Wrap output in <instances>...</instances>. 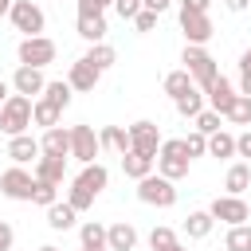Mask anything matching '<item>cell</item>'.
<instances>
[{"label":"cell","instance_id":"cell-1","mask_svg":"<svg viewBox=\"0 0 251 251\" xmlns=\"http://www.w3.org/2000/svg\"><path fill=\"white\" fill-rule=\"evenodd\" d=\"M31 122H35V102L27 94H8V102L0 106V129L16 137V133H27Z\"/></svg>","mask_w":251,"mask_h":251},{"label":"cell","instance_id":"cell-2","mask_svg":"<svg viewBox=\"0 0 251 251\" xmlns=\"http://www.w3.org/2000/svg\"><path fill=\"white\" fill-rule=\"evenodd\" d=\"M157 173H161V176H169V180L188 176V153H184V137H169V141H161V153H157Z\"/></svg>","mask_w":251,"mask_h":251},{"label":"cell","instance_id":"cell-3","mask_svg":"<svg viewBox=\"0 0 251 251\" xmlns=\"http://www.w3.org/2000/svg\"><path fill=\"white\" fill-rule=\"evenodd\" d=\"M137 200H141V204H153V208H173V204H176V188H173L169 176L149 173V176L137 180Z\"/></svg>","mask_w":251,"mask_h":251},{"label":"cell","instance_id":"cell-4","mask_svg":"<svg viewBox=\"0 0 251 251\" xmlns=\"http://www.w3.org/2000/svg\"><path fill=\"white\" fill-rule=\"evenodd\" d=\"M180 63H184V71L192 75V82H196L200 90H208V86H212V78L220 75V71H216V59H212L204 47H196V43H188V47H184Z\"/></svg>","mask_w":251,"mask_h":251},{"label":"cell","instance_id":"cell-5","mask_svg":"<svg viewBox=\"0 0 251 251\" xmlns=\"http://www.w3.org/2000/svg\"><path fill=\"white\" fill-rule=\"evenodd\" d=\"M8 20H12V27H16V31H24V35H43V24H47L43 8H39V4H31V0H12Z\"/></svg>","mask_w":251,"mask_h":251},{"label":"cell","instance_id":"cell-6","mask_svg":"<svg viewBox=\"0 0 251 251\" xmlns=\"http://www.w3.org/2000/svg\"><path fill=\"white\" fill-rule=\"evenodd\" d=\"M55 39H47V35H24L20 39V63L24 67H47V63H55Z\"/></svg>","mask_w":251,"mask_h":251},{"label":"cell","instance_id":"cell-7","mask_svg":"<svg viewBox=\"0 0 251 251\" xmlns=\"http://www.w3.org/2000/svg\"><path fill=\"white\" fill-rule=\"evenodd\" d=\"M0 192H4L8 200H31V192H35V173H27L24 165H12V169L0 176Z\"/></svg>","mask_w":251,"mask_h":251},{"label":"cell","instance_id":"cell-8","mask_svg":"<svg viewBox=\"0 0 251 251\" xmlns=\"http://www.w3.org/2000/svg\"><path fill=\"white\" fill-rule=\"evenodd\" d=\"M102 153V137L90 126H71V157H78L82 165H90Z\"/></svg>","mask_w":251,"mask_h":251},{"label":"cell","instance_id":"cell-9","mask_svg":"<svg viewBox=\"0 0 251 251\" xmlns=\"http://www.w3.org/2000/svg\"><path fill=\"white\" fill-rule=\"evenodd\" d=\"M208 212H212L216 220L231 224V227H235V224H247V220H251V208H247V200H243V196H216Z\"/></svg>","mask_w":251,"mask_h":251},{"label":"cell","instance_id":"cell-10","mask_svg":"<svg viewBox=\"0 0 251 251\" xmlns=\"http://www.w3.org/2000/svg\"><path fill=\"white\" fill-rule=\"evenodd\" d=\"M180 31H184V39L188 43H196V47H204L208 39H212V20H208V12H184L180 8Z\"/></svg>","mask_w":251,"mask_h":251},{"label":"cell","instance_id":"cell-11","mask_svg":"<svg viewBox=\"0 0 251 251\" xmlns=\"http://www.w3.org/2000/svg\"><path fill=\"white\" fill-rule=\"evenodd\" d=\"M129 149H137V153H145V157L157 161V153H161V133H157V126H153V122H133V126H129Z\"/></svg>","mask_w":251,"mask_h":251},{"label":"cell","instance_id":"cell-12","mask_svg":"<svg viewBox=\"0 0 251 251\" xmlns=\"http://www.w3.org/2000/svg\"><path fill=\"white\" fill-rule=\"evenodd\" d=\"M43 86H47V78H43V67H16V75H12V90L16 94H43Z\"/></svg>","mask_w":251,"mask_h":251},{"label":"cell","instance_id":"cell-13","mask_svg":"<svg viewBox=\"0 0 251 251\" xmlns=\"http://www.w3.org/2000/svg\"><path fill=\"white\" fill-rule=\"evenodd\" d=\"M98 78H102V71H98L94 63H86V59H75V63H71V75H67L71 90H94Z\"/></svg>","mask_w":251,"mask_h":251},{"label":"cell","instance_id":"cell-14","mask_svg":"<svg viewBox=\"0 0 251 251\" xmlns=\"http://www.w3.org/2000/svg\"><path fill=\"white\" fill-rule=\"evenodd\" d=\"M39 153H43V145L31 137V133H16L12 141H8V157L16 161V165H27V161H39Z\"/></svg>","mask_w":251,"mask_h":251},{"label":"cell","instance_id":"cell-15","mask_svg":"<svg viewBox=\"0 0 251 251\" xmlns=\"http://www.w3.org/2000/svg\"><path fill=\"white\" fill-rule=\"evenodd\" d=\"M204 94H208V102H212V110H216V114H227V110H231V102H235V86H231L224 75H216V78H212V86H208Z\"/></svg>","mask_w":251,"mask_h":251},{"label":"cell","instance_id":"cell-16","mask_svg":"<svg viewBox=\"0 0 251 251\" xmlns=\"http://www.w3.org/2000/svg\"><path fill=\"white\" fill-rule=\"evenodd\" d=\"M39 145H43V153H47V157H71V129L51 126V129H43Z\"/></svg>","mask_w":251,"mask_h":251},{"label":"cell","instance_id":"cell-17","mask_svg":"<svg viewBox=\"0 0 251 251\" xmlns=\"http://www.w3.org/2000/svg\"><path fill=\"white\" fill-rule=\"evenodd\" d=\"M133 243H137V231H133V224H110L106 227V247L110 251H133Z\"/></svg>","mask_w":251,"mask_h":251},{"label":"cell","instance_id":"cell-18","mask_svg":"<svg viewBox=\"0 0 251 251\" xmlns=\"http://www.w3.org/2000/svg\"><path fill=\"white\" fill-rule=\"evenodd\" d=\"M75 216H78V208H75L71 200H55V204L47 208V227L67 231V227H75Z\"/></svg>","mask_w":251,"mask_h":251},{"label":"cell","instance_id":"cell-19","mask_svg":"<svg viewBox=\"0 0 251 251\" xmlns=\"http://www.w3.org/2000/svg\"><path fill=\"white\" fill-rule=\"evenodd\" d=\"M63 165H67V157H39L35 161V180H47V184H63Z\"/></svg>","mask_w":251,"mask_h":251},{"label":"cell","instance_id":"cell-20","mask_svg":"<svg viewBox=\"0 0 251 251\" xmlns=\"http://www.w3.org/2000/svg\"><path fill=\"white\" fill-rule=\"evenodd\" d=\"M224 188H227V196H243L247 188H251V165H231L227 169V176H224Z\"/></svg>","mask_w":251,"mask_h":251},{"label":"cell","instance_id":"cell-21","mask_svg":"<svg viewBox=\"0 0 251 251\" xmlns=\"http://www.w3.org/2000/svg\"><path fill=\"white\" fill-rule=\"evenodd\" d=\"M122 169H126V176L141 180V176H149V173H153V157H145V153L129 149V153H122Z\"/></svg>","mask_w":251,"mask_h":251},{"label":"cell","instance_id":"cell-22","mask_svg":"<svg viewBox=\"0 0 251 251\" xmlns=\"http://www.w3.org/2000/svg\"><path fill=\"white\" fill-rule=\"evenodd\" d=\"M212 224H216L212 212H188V220H184V235H188V239H208V235H212Z\"/></svg>","mask_w":251,"mask_h":251},{"label":"cell","instance_id":"cell-23","mask_svg":"<svg viewBox=\"0 0 251 251\" xmlns=\"http://www.w3.org/2000/svg\"><path fill=\"white\" fill-rule=\"evenodd\" d=\"M106 16H78V35L86 39V43H102L106 39Z\"/></svg>","mask_w":251,"mask_h":251},{"label":"cell","instance_id":"cell-24","mask_svg":"<svg viewBox=\"0 0 251 251\" xmlns=\"http://www.w3.org/2000/svg\"><path fill=\"white\" fill-rule=\"evenodd\" d=\"M78 180L98 196L102 188H106V180H110V173H106V165H98V161H90V165H82V173H78Z\"/></svg>","mask_w":251,"mask_h":251},{"label":"cell","instance_id":"cell-25","mask_svg":"<svg viewBox=\"0 0 251 251\" xmlns=\"http://www.w3.org/2000/svg\"><path fill=\"white\" fill-rule=\"evenodd\" d=\"M192 86H196V82H192V75H188L184 67H180V71H173V75H165V94H169L173 102H176L180 94H188Z\"/></svg>","mask_w":251,"mask_h":251},{"label":"cell","instance_id":"cell-26","mask_svg":"<svg viewBox=\"0 0 251 251\" xmlns=\"http://www.w3.org/2000/svg\"><path fill=\"white\" fill-rule=\"evenodd\" d=\"M82 59H86V63H94L98 71H106V67H114V63H118V51H114L110 43H90V51H86Z\"/></svg>","mask_w":251,"mask_h":251},{"label":"cell","instance_id":"cell-27","mask_svg":"<svg viewBox=\"0 0 251 251\" xmlns=\"http://www.w3.org/2000/svg\"><path fill=\"white\" fill-rule=\"evenodd\" d=\"M98 137H102V149H118V153H129V129H122V126H106Z\"/></svg>","mask_w":251,"mask_h":251},{"label":"cell","instance_id":"cell-28","mask_svg":"<svg viewBox=\"0 0 251 251\" xmlns=\"http://www.w3.org/2000/svg\"><path fill=\"white\" fill-rule=\"evenodd\" d=\"M208 157H235V137L224 129L208 133Z\"/></svg>","mask_w":251,"mask_h":251},{"label":"cell","instance_id":"cell-29","mask_svg":"<svg viewBox=\"0 0 251 251\" xmlns=\"http://www.w3.org/2000/svg\"><path fill=\"white\" fill-rule=\"evenodd\" d=\"M200 110H204V94H200V86H192L188 94L176 98V114H180V118H196Z\"/></svg>","mask_w":251,"mask_h":251},{"label":"cell","instance_id":"cell-30","mask_svg":"<svg viewBox=\"0 0 251 251\" xmlns=\"http://www.w3.org/2000/svg\"><path fill=\"white\" fill-rule=\"evenodd\" d=\"M59 106L55 102H47V98H35V126H43V129H51V126H59Z\"/></svg>","mask_w":251,"mask_h":251},{"label":"cell","instance_id":"cell-31","mask_svg":"<svg viewBox=\"0 0 251 251\" xmlns=\"http://www.w3.org/2000/svg\"><path fill=\"white\" fill-rule=\"evenodd\" d=\"M43 98H47V102H55L59 110H67V102H71V82H63V78L47 82V86H43Z\"/></svg>","mask_w":251,"mask_h":251},{"label":"cell","instance_id":"cell-32","mask_svg":"<svg viewBox=\"0 0 251 251\" xmlns=\"http://www.w3.org/2000/svg\"><path fill=\"white\" fill-rule=\"evenodd\" d=\"M78 239H82V247H106V227L94 224V220H86L78 227Z\"/></svg>","mask_w":251,"mask_h":251},{"label":"cell","instance_id":"cell-33","mask_svg":"<svg viewBox=\"0 0 251 251\" xmlns=\"http://www.w3.org/2000/svg\"><path fill=\"white\" fill-rule=\"evenodd\" d=\"M224 118H231L235 126H251V94H235V102Z\"/></svg>","mask_w":251,"mask_h":251},{"label":"cell","instance_id":"cell-34","mask_svg":"<svg viewBox=\"0 0 251 251\" xmlns=\"http://www.w3.org/2000/svg\"><path fill=\"white\" fill-rule=\"evenodd\" d=\"M224 247H227V251H251V227H247V224H235V227L227 231Z\"/></svg>","mask_w":251,"mask_h":251},{"label":"cell","instance_id":"cell-35","mask_svg":"<svg viewBox=\"0 0 251 251\" xmlns=\"http://www.w3.org/2000/svg\"><path fill=\"white\" fill-rule=\"evenodd\" d=\"M67 200H71V204H75L78 212H86V208L94 204V192H90V188H86L82 180H75V184H71V192H67Z\"/></svg>","mask_w":251,"mask_h":251},{"label":"cell","instance_id":"cell-36","mask_svg":"<svg viewBox=\"0 0 251 251\" xmlns=\"http://www.w3.org/2000/svg\"><path fill=\"white\" fill-rule=\"evenodd\" d=\"M149 247H153V251L176 247V231H173V227H153V231H149Z\"/></svg>","mask_w":251,"mask_h":251},{"label":"cell","instance_id":"cell-37","mask_svg":"<svg viewBox=\"0 0 251 251\" xmlns=\"http://www.w3.org/2000/svg\"><path fill=\"white\" fill-rule=\"evenodd\" d=\"M184 153H188V161H192V157H204V153H208V133L192 129V133L184 137Z\"/></svg>","mask_w":251,"mask_h":251},{"label":"cell","instance_id":"cell-38","mask_svg":"<svg viewBox=\"0 0 251 251\" xmlns=\"http://www.w3.org/2000/svg\"><path fill=\"white\" fill-rule=\"evenodd\" d=\"M31 200H35V204H43V208H51V204L59 200V184H47V180H35V192H31Z\"/></svg>","mask_w":251,"mask_h":251},{"label":"cell","instance_id":"cell-39","mask_svg":"<svg viewBox=\"0 0 251 251\" xmlns=\"http://www.w3.org/2000/svg\"><path fill=\"white\" fill-rule=\"evenodd\" d=\"M192 122H196L200 133H216V129H220V114H216V110H200Z\"/></svg>","mask_w":251,"mask_h":251},{"label":"cell","instance_id":"cell-40","mask_svg":"<svg viewBox=\"0 0 251 251\" xmlns=\"http://www.w3.org/2000/svg\"><path fill=\"white\" fill-rule=\"evenodd\" d=\"M106 8H114V0H78V16H102Z\"/></svg>","mask_w":251,"mask_h":251},{"label":"cell","instance_id":"cell-41","mask_svg":"<svg viewBox=\"0 0 251 251\" xmlns=\"http://www.w3.org/2000/svg\"><path fill=\"white\" fill-rule=\"evenodd\" d=\"M114 12H118L122 20H129V24H133V16L141 12V0H114Z\"/></svg>","mask_w":251,"mask_h":251},{"label":"cell","instance_id":"cell-42","mask_svg":"<svg viewBox=\"0 0 251 251\" xmlns=\"http://www.w3.org/2000/svg\"><path fill=\"white\" fill-rule=\"evenodd\" d=\"M133 27H137V31H153V27H157V12H149V8H141V12L133 16Z\"/></svg>","mask_w":251,"mask_h":251},{"label":"cell","instance_id":"cell-43","mask_svg":"<svg viewBox=\"0 0 251 251\" xmlns=\"http://www.w3.org/2000/svg\"><path fill=\"white\" fill-rule=\"evenodd\" d=\"M12 243H16V231H12V224L0 220V251H12Z\"/></svg>","mask_w":251,"mask_h":251},{"label":"cell","instance_id":"cell-44","mask_svg":"<svg viewBox=\"0 0 251 251\" xmlns=\"http://www.w3.org/2000/svg\"><path fill=\"white\" fill-rule=\"evenodd\" d=\"M235 153H239V157H251V129L235 137Z\"/></svg>","mask_w":251,"mask_h":251},{"label":"cell","instance_id":"cell-45","mask_svg":"<svg viewBox=\"0 0 251 251\" xmlns=\"http://www.w3.org/2000/svg\"><path fill=\"white\" fill-rule=\"evenodd\" d=\"M180 8H184V12H208L212 0H180Z\"/></svg>","mask_w":251,"mask_h":251},{"label":"cell","instance_id":"cell-46","mask_svg":"<svg viewBox=\"0 0 251 251\" xmlns=\"http://www.w3.org/2000/svg\"><path fill=\"white\" fill-rule=\"evenodd\" d=\"M169 4H173V0H141V8H149V12H157V16H161Z\"/></svg>","mask_w":251,"mask_h":251},{"label":"cell","instance_id":"cell-47","mask_svg":"<svg viewBox=\"0 0 251 251\" xmlns=\"http://www.w3.org/2000/svg\"><path fill=\"white\" fill-rule=\"evenodd\" d=\"M239 94H251V71H239Z\"/></svg>","mask_w":251,"mask_h":251},{"label":"cell","instance_id":"cell-48","mask_svg":"<svg viewBox=\"0 0 251 251\" xmlns=\"http://www.w3.org/2000/svg\"><path fill=\"white\" fill-rule=\"evenodd\" d=\"M231 12H243V8H251V0H224Z\"/></svg>","mask_w":251,"mask_h":251},{"label":"cell","instance_id":"cell-49","mask_svg":"<svg viewBox=\"0 0 251 251\" xmlns=\"http://www.w3.org/2000/svg\"><path fill=\"white\" fill-rule=\"evenodd\" d=\"M239 71H251V47L243 51V59H239Z\"/></svg>","mask_w":251,"mask_h":251},{"label":"cell","instance_id":"cell-50","mask_svg":"<svg viewBox=\"0 0 251 251\" xmlns=\"http://www.w3.org/2000/svg\"><path fill=\"white\" fill-rule=\"evenodd\" d=\"M12 12V0H0V16H8Z\"/></svg>","mask_w":251,"mask_h":251},{"label":"cell","instance_id":"cell-51","mask_svg":"<svg viewBox=\"0 0 251 251\" xmlns=\"http://www.w3.org/2000/svg\"><path fill=\"white\" fill-rule=\"evenodd\" d=\"M4 94H8V86H4V82H0V106H4V102H8V98H4Z\"/></svg>","mask_w":251,"mask_h":251},{"label":"cell","instance_id":"cell-52","mask_svg":"<svg viewBox=\"0 0 251 251\" xmlns=\"http://www.w3.org/2000/svg\"><path fill=\"white\" fill-rule=\"evenodd\" d=\"M35 251H59V247H51V243H43V247H35Z\"/></svg>","mask_w":251,"mask_h":251},{"label":"cell","instance_id":"cell-53","mask_svg":"<svg viewBox=\"0 0 251 251\" xmlns=\"http://www.w3.org/2000/svg\"><path fill=\"white\" fill-rule=\"evenodd\" d=\"M82 251H110V247H82Z\"/></svg>","mask_w":251,"mask_h":251},{"label":"cell","instance_id":"cell-54","mask_svg":"<svg viewBox=\"0 0 251 251\" xmlns=\"http://www.w3.org/2000/svg\"><path fill=\"white\" fill-rule=\"evenodd\" d=\"M169 251H184V247H180V243H176V247H169Z\"/></svg>","mask_w":251,"mask_h":251}]
</instances>
